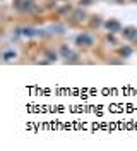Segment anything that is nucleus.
I'll list each match as a JSON object with an SVG mask.
<instances>
[{
	"instance_id": "nucleus-7",
	"label": "nucleus",
	"mask_w": 137,
	"mask_h": 151,
	"mask_svg": "<svg viewBox=\"0 0 137 151\" xmlns=\"http://www.w3.org/2000/svg\"><path fill=\"white\" fill-rule=\"evenodd\" d=\"M14 58H16V52H12V50H9V52L4 53V62H10V60H14Z\"/></svg>"
},
{
	"instance_id": "nucleus-9",
	"label": "nucleus",
	"mask_w": 137,
	"mask_h": 151,
	"mask_svg": "<svg viewBox=\"0 0 137 151\" xmlns=\"http://www.w3.org/2000/svg\"><path fill=\"white\" fill-rule=\"evenodd\" d=\"M81 4H82V5H89V4H91V0H81Z\"/></svg>"
},
{
	"instance_id": "nucleus-2",
	"label": "nucleus",
	"mask_w": 137,
	"mask_h": 151,
	"mask_svg": "<svg viewBox=\"0 0 137 151\" xmlns=\"http://www.w3.org/2000/svg\"><path fill=\"white\" fill-rule=\"evenodd\" d=\"M75 43H77V45H81V47H91V45H93V38L89 36V35H86V33H84V35H79V36H77Z\"/></svg>"
},
{
	"instance_id": "nucleus-5",
	"label": "nucleus",
	"mask_w": 137,
	"mask_h": 151,
	"mask_svg": "<svg viewBox=\"0 0 137 151\" xmlns=\"http://www.w3.org/2000/svg\"><path fill=\"white\" fill-rule=\"evenodd\" d=\"M60 53H62V57H64V58H67V60H69L70 57H77V55H74L72 50H70L69 47H65V45H64L62 48H60Z\"/></svg>"
},
{
	"instance_id": "nucleus-10",
	"label": "nucleus",
	"mask_w": 137,
	"mask_h": 151,
	"mask_svg": "<svg viewBox=\"0 0 137 151\" xmlns=\"http://www.w3.org/2000/svg\"><path fill=\"white\" fill-rule=\"evenodd\" d=\"M108 41L111 43V45H115V38H113V36H108Z\"/></svg>"
},
{
	"instance_id": "nucleus-4",
	"label": "nucleus",
	"mask_w": 137,
	"mask_h": 151,
	"mask_svg": "<svg viewBox=\"0 0 137 151\" xmlns=\"http://www.w3.org/2000/svg\"><path fill=\"white\" fill-rule=\"evenodd\" d=\"M86 19V12L81 9H77V10H74V14H72V21H75V22H81V21H84Z\"/></svg>"
},
{
	"instance_id": "nucleus-1",
	"label": "nucleus",
	"mask_w": 137,
	"mask_h": 151,
	"mask_svg": "<svg viewBox=\"0 0 137 151\" xmlns=\"http://www.w3.org/2000/svg\"><path fill=\"white\" fill-rule=\"evenodd\" d=\"M16 7H17L19 10H24V12H31V10H36V5L31 2V0H17L16 2Z\"/></svg>"
},
{
	"instance_id": "nucleus-6",
	"label": "nucleus",
	"mask_w": 137,
	"mask_h": 151,
	"mask_svg": "<svg viewBox=\"0 0 137 151\" xmlns=\"http://www.w3.org/2000/svg\"><path fill=\"white\" fill-rule=\"evenodd\" d=\"M123 35H125V38H137V29L136 28H125L123 29Z\"/></svg>"
},
{
	"instance_id": "nucleus-3",
	"label": "nucleus",
	"mask_w": 137,
	"mask_h": 151,
	"mask_svg": "<svg viewBox=\"0 0 137 151\" xmlns=\"http://www.w3.org/2000/svg\"><path fill=\"white\" fill-rule=\"evenodd\" d=\"M105 26H106V28H108V31H111V33H115V31H120V29H122L120 22H118V21H115V19L106 21V22H105Z\"/></svg>"
},
{
	"instance_id": "nucleus-8",
	"label": "nucleus",
	"mask_w": 137,
	"mask_h": 151,
	"mask_svg": "<svg viewBox=\"0 0 137 151\" xmlns=\"http://www.w3.org/2000/svg\"><path fill=\"white\" fill-rule=\"evenodd\" d=\"M120 53H122V55H125V57H128L130 53H132V48H128V47L122 48V50H120Z\"/></svg>"
}]
</instances>
